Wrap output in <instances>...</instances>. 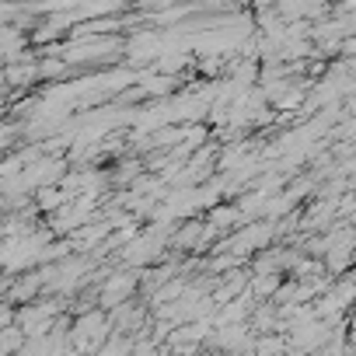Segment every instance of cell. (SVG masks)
Segmentation results:
<instances>
[{
  "label": "cell",
  "mask_w": 356,
  "mask_h": 356,
  "mask_svg": "<svg viewBox=\"0 0 356 356\" xmlns=\"http://www.w3.org/2000/svg\"><path fill=\"white\" fill-rule=\"evenodd\" d=\"M133 286H136L133 276H112V280L105 283V290H102V307H105V311H115V307L126 300V293H133Z\"/></svg>",
  "instance_id": "cell-1"
},
{
  "label": "cell",
  "mask_w": 356,
  "mask_h": 356,
  "mask_svg": "<svg viewBox=\"0 0 356 356\" xmlns=\"http://www.w3.org/2000/svg\"><path fill=\"white\" fill-rule=\"evenodd\" d=\"M252 342H255V356H283V349H286V342L276 335H255Z\"/></svg>",
  "instance_id": "cell-2"
},
{
  "label": "cell",
  "mask_w": 356,
  "mask_h": 356,
  "mask_svg": "<svg viewBox=\"0 0 356 356\" xmlns=\"http://www.w3.org/2000/svg\"><path fill=\"white\" fill-rule=\"evenodd\" d=\"M63 203H70V200H67L60 189H39V207H42V210H60Z\"/></svg>",
  "instance_id": "cell-3"
},
{
  "label": "cell",
  "mask_w": 356,
  "mask_h": 356,
  "mask_svg": "<svg viewBox=\"0 0 356 356\" xmlns=\"http://www.w3.org/2000/svg\"><path fill=\"white\" fill-rule=\"evenodd\" d=\"M217 227H234L238 220H241V213L234 210V207H224V210H213V217H210Z\"/></svg>",
  "instance_id": "cell-4"
},
{
  "label": "cell",
  "mask_w": 356,
  "mask_h": 356,
  "mask_svg": "<svg viewBox=\"0 0 356 356\" xmlns=\"http://www.w3.org/2000/svg\"><path fill=\"white\" fill-rule=\"evenodd\" d=\"M200 234H203V227H200V224H189V227L178 231V245H193Z\"/></svg>",
  "instance_id": "cell-5"
},
{
  "label": "cell",
  "mask_w": 356,
  "mask_h": 356,
  "mask_svg": "<svg viewBox=\"0 0 356 356\" xmlns=\"http://www.w3.org/2000/svg\"><path fill=\"white\" fill-rule=\"evenodd\" d=\"M39 74H42V77H56V74H63V60H46V63L39 67Z\"/></svg>",
  "instance_id": "cell-6"
},
{
  "label": "cell",
  "mask_w": 356,
  "mask_h": 356,
  "mask_svg": "<svg viewBox=\"0 0 356 356\" xmlns=\"http://www.w3.org/2000/svg\"><path fill=\"white\" fill-rule=\"evenodd\" d=\"M11 136H15V129H11V126H0V150L11 147Z\"/></svg>",
  "instance_id": "cell-7"
}]
</instances>
